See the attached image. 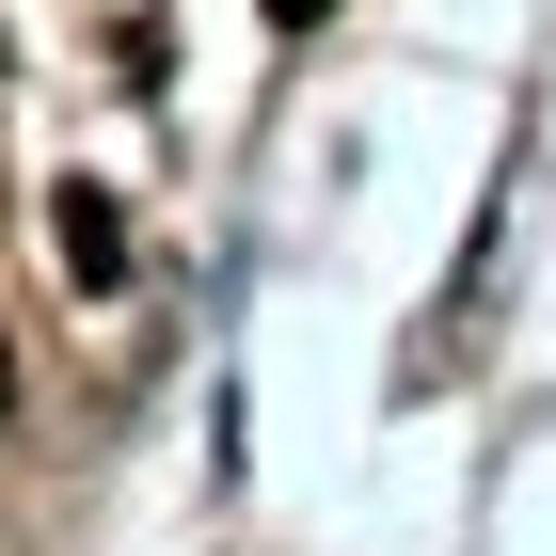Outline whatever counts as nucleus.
<instances>
[{"label":"nucleus","mask_w":556,"mask_h":556,"mask_svg":"<svg viewBox=\"0 0 556 556\" xmlns=\"http://www.w3.org/2000/svg\"><path fill=\"white\" fill-rule=\"evenodd\" d=\"M48 255H64V287H112V270H128V223L96 207V191H64V207H48Z\"/></svg>","instance_id":"f257e3e1"},{"label":"nucleus","mask_w":556,"mask_h":556,"mask_svg":"<svg viewBox=\"0 0 556 556\" xmlns=\"http://www.w3.org/2000/svg\"><path fill=\"white\" fill-rule=\"evenodd\" d=\"M270 16H287V33H302V16H334V0H270Z\"/></svg>","instance_id":"f03ea898"},{"label":"nucleus","mask_w":556,"mask_h":556,"mask_svg":"<svg viewBox=\"0 0 556 556\" xmlns=\"http://www.w3.org/2000/svg\"><path fill=\"white\" fill-rule=\"evenodd\" d=\"M0 397H16V366H0Z\"/></svg>","instance_id":"7ed1b4c3"}]
</instances>
